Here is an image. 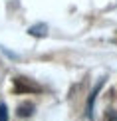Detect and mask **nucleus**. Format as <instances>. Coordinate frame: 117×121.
Instances as JSON below:
<instances>
[{
  "mask_svg": "<svg viewBox=\"0 0 117 121\" xmlns=\"http://www.w3.org/2000/svg\"><path fill=\"white\" fill-rule=\"evenodd\" d=\"M0 121H8V109L4 103H0Z\"/></svg>",
  "mask_w": 117,
  "mask_h": 121,
  "instance_id": "nucleus-4",
  "label": "nucleus"
},
{
  "mask_svg": "<svg viewBox=\"0 0 117 121\" xmlns=\"http://www.w3.org/2000/svg\"><path fill=\"white\" fill-rule=\"evenodd\" d=\"M32 113H34V103L26 101V103L18 105V115H20V117H30Z\"/></svg>",
  "mask_w": 117,
  "mask_h": 121,
  "instance_id": "nucleus-2",
  "label": "nucleus"
},
{
  "mask_svg": "<svg viewBox=\"0 0 117 121\" xmlns=\"http://www.w3.org/2000/svg\"><path fill=\"white\" fill-rule=\"evenodd\" d=\"M107 121H117V115H115L113 109H109V111H107Z\"/></svg>",
  "mask_w": 117,
  "mask_h": 121,
  "instance_id": "nucleus-5",
  "label": "nucleus"
},
{
  "mask_svg": "<svg viewBox=\"0 0 117 121\" xmlns=\"http://www.w3.org/2000/svg\"><path fill=\"white\" fill-rule=\"evenodd\" d=\"M42 91V85L36 83L30 78H14V93H40Z\"/></svg>",
  "mask_w": 117,
  "mask_h": 121,
  "instance_id": "nucleus-1",
  "label": "nucleus"
},
{
  "mask_svg": "<svg viewBox=\"0 0 117 121\" xmlns=\"http://www.w3.org/2000/svg\"><path fill=\"white\" fill-rule=\"evenodd\" d=\"M101 85H103V82H99V83H97V87H95L93 91H91V95H89V101H87V115H89V117L93 115V111H91V109H93V101H95V95L99 93Z\"/></svg>",
  "mask_w": 117,
  "mask_h": 121,
  "instance_id": "nucleus-3",
  "label": "nucleus"
}]
</instances>
